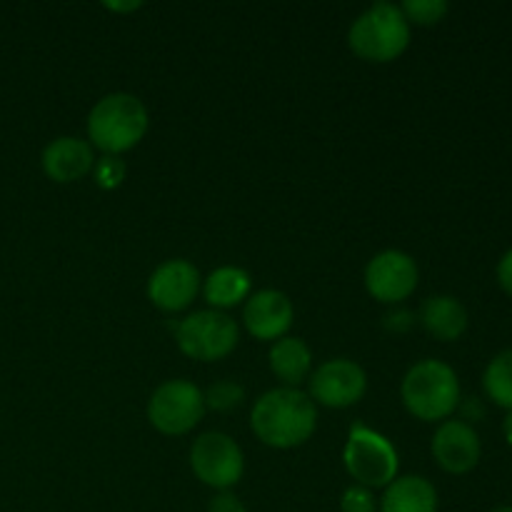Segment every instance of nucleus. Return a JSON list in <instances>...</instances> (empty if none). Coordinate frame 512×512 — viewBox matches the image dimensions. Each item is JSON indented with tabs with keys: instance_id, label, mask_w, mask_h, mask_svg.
I'll list each match as a JSON object with an SVG mask.
<instances>
[{
	"instance_id": "obj_14",
	"label": "nucleus",
	"mask_w": 512,
	"mask_h": 512,
	"mask_svg": "<svg viewBox=\"0 0 512 512\" xmlns=\"http://www.w3.org/2000/svg\"><path fill=\"white\" fill-rule=\"evenodd\" d=\"M40 165H43V173L53 183H78L85 175L93 173L95 150L90 148L88 140L63 135V138H55L45 145L43 155H40Z\"/></svg>"
},
{
	"instance_id": "obj_2",
	"label": "nucleus",
	"mask_w": 512,
	"mask_h": 512,
	"mask_svg": "<svg viewBox=\"0 0 512 512\" xmlns=\"http://www.w3.org/2000/svg\"><path fill=\"white\" fill-rule=\"evenodd\" d=\"M148 108L130 93H110L93 105L88 115V143L103 155L133 150L148 133Z\"/></svg>"
},
{
	"instance_id": "obj_12",
	"label": "nucleus",
	"mask_w": 512,
	"mask_h": 512,
	"mask_svg": "<svg viewBox=\"0 0 512 512\" xmlns=\"http://www.w3.org/2000/svg\"><path fill=\"white\" fill-rule=\"evenodd\" d=\"M293 320V300L285 293H280V290L265 288L258 290V293H250V298L245 300L243 323L245 330L255 340H270V343H275V340L285 338Z\"/></svg>"
},
{
	"instance_id": "obj_17",
	"label": "nucleus",
	"mask_w": 512,
	"mask_h": 512,
	"mask_svg": "<svg viewBox=\"0 0 512 512\" xmlns=\"http://www.w3.org/2000/svg\"><path fill=\"white\" fill-rule=\"evenodd\" d=\"M268 363L275 378L285 383V388H298L313 373V353L305 340L293 338V335L275 340L268 353Z\"/></svg>"
},
{
	"instance_id": "obj_4",
	"label": "nucleus",
	"mask_w": 512,
	"mask_h": 512,
	"mask_svg": "<svg viewBox=\"0 0 512 512\" xmlns=\"http://www.w3.org/2000/svg\"><path fill=\"white\" fill-rule=\"evenodd\" d=\"M348 45L365 63H393L408 50L410 23L400 5L375 3L350 25Z\"/></svg>"
},
{
	"instance_id": "obj_19",
	"label": "nucleus",
	"mask_w": 512,
	"mask_h": 512,
	"mask_svg": "<svg viewBox=\"0 0 512 512\" xmlns=\"http://www.w3.org/2000/svg\"><path fill=\"white\" fill-rule=\"evenodd\" d=\"M483 388L498 408L512 410V350H503L488 363Z\"/></svg>"
},
{
	"instance_id": "obj_5",
	"label": "nucleus",
	"mask_w": 512,
	"mask_h": 512,
	"mask_svg": "<svg viewBox=\"0 0 512 512\" xmlns=\"http://www.w3.org/2000/svg\"><path fill=\"white\" fill-rule=\"evenodd\" d=\"M343 463L355 485H363L368 490L388 488L398 478L400 470L398 450L393 448V443L360 423L350 425Z\"/></svg>"
},
{
	"instance_id": "obj_11",
	"label": "nucleus",
	"mask_w": 512,
	"mask_h": 512,
	"mask_svg": "<svg viewBox=\"0 0 512 512\" xmlns=\"http://www.w3.org/2000/svg\"><path fill=\"white\" fill-rule=\"evenodd\" d=\"M200 273L183 258L165 260L148 278V300L163 313H180L200 293Z\"/></svg>"
},
{
	"instance_id": "obj_29",
	"label": "nucleus",
	"mask_w": 512,
	"mask_h": 512,
	"mask_svg": "<svg viewBox=\"0 0 512 512\" xmlns=\"http://www.w3.org/2000/svg\"><path fill=\"white\" fill-rule=\"evenodd\" d=\"M493 512H512V508H498V510H493Z\"/></svg>"
},
{
	"instance_id": "obj_3",
	"label": "nucleus",
	"mask_w": 512,
	"mask_h": 512,
	"mask_svg": "<svg viewBox=\"0 0 512 512\" xmlns=\"http://www.w3.org/2000/svg\"><path fill=\"white\" fill-rule=\"evenodd\" d=\"M400 398L413 418L438 423L458 410L460 380L443 360H420L405 373Z\"/></svg>"
},
{
	"instance_id": "obj_15",
	"label": "nucleus",
	"mask_w": 512,
	"mask_h": 512,
	"mask_svg": "<svg viewBox=\"0 0 512 512\" xmlns=\"http://www.w3.org/2000/svg\"><path fill=\"white\" fill-rule=\"evenodd\" d=\"M380 512H438V490L420 475H403L385 488Z\"/></svg>"
},
{
	"instance_id": "obj_28",
	"label": "nucleus",
	"mask_w": 512,
	"mask_h": 512,
	"mask_svg": "<svg viewBox=\"0 0 512 512\" xmlns=\"http://www.w3.org/2000/svg\"><path fill=\"white\" fill-rule=\"evenodd\" d=\"M108 8H110V10H120V13H125V10H138L140 3H128V5H118V3L113 5V3H110Z\"/></svg>"
},
{
	"instance_id": "obj_20",
	"label": "nucleus",
	"mask_w": 512,
	"mask_h": 512,
	"mask_svg": "<svg viewBox=\"0 0 512 512\" xmlns=\"http://www.w3.org/2000/svg\"><path fill=\"white\" fill-rule=\"evenodd\" d=\"M205 410H215V413H230V410L240 408L245 403V388L235 380H220L213 383L203 393Z\"/></svg>"
},
{
	"instance_id": "obj_7",
	"label": "nucleus",
	"mask_w": 512,
	"mask_h": 512,
	"mask_svg": "<svg viewBox=\"0 0 512 512\" xmlns=\"http://www.w3.org/2000/svg\"><path fill=\"white\" fill-rule=\"evenodd\" d=\"M205 418L203 390L190 380H168L148 400V420L158 433L185 435Z\"/></svg>"
},
{
	"instance_id": "obj_16",
	"label": "nucleus",
	"mask_w": 512,
	"mask_h": 512,
	"mask_svg": "<svg viewBox=\"0 0 512 512\" xmlns=\"http://www.w3.org/2000/svg\"><path fill=\"white\" fill-rule=\"evenodd\" d=\"M420 323L433 338L453 343L468 330V310L453 295H433L420 308Z\"/></svg>"
},
{
	"instance_id": "obj_10",
	"label": "nucleus",
	"mask_w": 512,
	"mask_h": 512,
	"mask_svg": "<svg viewBox=\"0 0 512 512\" xmlns=\"http://www.w3.org/2000/svg\"><path fill=\"white\" fill-rule=\"evenodd\" d=\"M420 280L418 263L403 250H383L365 265V290L385 305H398L415 293Z\"/></svg>"
},
{
	"instance_id": "obj_24",
	"label": "nucleus",
	"mask_w": 512,
	"mask_h": 512,
	"mask_svg": "<svg viewBox=\"0 0 512 512\" xmlns=\"http://www.w3.org/2000/svg\"><path fill=\"white\" fill-rule=\"evenodd\" d=\"M208 512H248V510H245L243 500H240L238 495L225 490V493H218L213 500H210Z\"/></svg>"
},
{
	"instance_id": "obj_8",
	"label": "nucleus",
	"mask_w": 512,
	"mask_h": 512,
	"mask_svg": "<svg viewBox=\"0 0 512 512\" xmlns=\"http://www.w3.org/2000/svg\"><path fill=\"white\" fill-rule=\"evenodd\" d=\"M190 468L195 478L208 488L230 490L245 473V458L240 445L225 433H203L190 448Z\"/></svg>"
},
{
	"instance_id": "obj_9",
	"label": "nucleus",
	"mask_w": 512,
	"mask_h": 512,
	"mask_svg": "<svg viewBox=\"0 0 512 512\" xmlns=\"http://www.w3.org/2000/svg\"><path fill=\"white\" fill-rule=\"evenodd\" d=\"M310 400L315 405L333 410H345L360 403L368 390V375L358 363L348 358L325 360L308 378Z\"/></svg>"
},
{
	"instance_id": "obj_13",
	"label": "nucleus",
	"mask_w": 512,
	"mask_h": 512,
	"mask_svg": "<svg viewBox=\"0 0 512 512\" xmlns=\"http://www.w3.org/2000/svg\"><path fill=\"white\" fill-rule=\"evenodd\" d=\"M480 445L478 433L463 420H445L433 435V458L445 473L465 475L480 463Z\"/></svg>"
},
{
	"instance_id": "obj_22",
	"label": "nucleus",
	"mask_w": 512,
	"mask_h": 512,
	"mask_svg": "<svg viewBox=\"0 0 512 512\" xmlns=\"http://www.w3.org/2000/svg\"><path fill=\"white\" fill-rule=\"evenodd\" d=\"M125 173H128V168H125L123 160L115 158V155H103L100 160H95L93 178H95V185H98L100 190L120 188L125 180Z\"/></svg>"
},
{
	"instance_id": "obj_26",
	"label": "nucleus",
	"mask_w": 512,
	"mask_h": 512,
	"mask_svg": "<svg viewBox=\"0 0 512 512\" xmlns=\"http://www.w3.org/2000/svg\"><path fill=\"white\" fill-rule=\"evenodd\" d=\"M388 325L390 330H395V333H405V330H410V325H413V315L408 313V310H400V313H393L388 315Z\"/></svg>"
},
{
	"instance_id": "obj_18",
	"label": "nucleus",
	"mask_w": 512,
	"mask_h": 512,
	"mask_svg": "<svg viewBox=\"0 0 512 512\" xmlns=\"http://www.w3.org/2000/svg\"><path fill=\"white\" fill-rule=\"evenodd\" d=\"M250 288H253V280H250L248 270L235 268V265H225V268L213 270V273L205 278L203 295L205 303L210 305V310L225 313L228 308H235V305H240L243 300H248Z\"/></svg>"
},
{
	"instance_id": "obj_6",
	"label": "nucleus",
	"mask_w": 512,
	"mask_h": 512,
	"mask_svg": "<svg viewBox=\"0 0 512 512\" xmlns=\"http://www.w3.org/2000/svg\"><path fill=\"white\" fill-rule=\"evenodd\" d=\"M240 330L238 323L228 313L220 310H198L180 320L175 328V343L180 353L200 363L223 360L238 348Z\"/></svg>"
},
{
	"instance_id": "obj_21",
	"label": "nucleus",
	"mask_w": 512,
	"mask_h": 512,
	"mask_svg": "<svg viewBox=\"0 0 512 512\" xmlns=\"http://www.w3.org/2000/svg\"><path fill=\"white\" fill-rule=\"evenodd\" d=\"M400 10H403L405 20L410 25L430 28V25H438L448 15L450 5L445 0H408V3L400 5Z\"/></svg>"
},
{
	"instance_id": "obj_27",
	"label": "nucleus",
	"mask_w": 512,
	"mask_h": 512,
	"mask_svg": "<svg viewBox=\"0 0 512 512\" xmlns=\"http://www.w3.org/2000/svg\"><path fill=\"white\" fill-rule=\"evenodd\" d=\"M503 433H505V440L512 445V410L508 413V418H505L503 423Z\"/></svg>"
},
{
	"instance_id": "obj_25",
	"label": "nucleus",
	"mask_w": 512,
	"mask_h": 512,
	"mask_svg": "<svg viewBox=\"0 0 512 512\" xmlns=\"http://www.w3.org/2000/svg\"><path fill=\"white\" fill-rule=\"evenodd\" d=\"M498 283L500 288L512 298V248L500 258L498 263Z\"/></svg>"
},
{
	"instance_id": "obj_1",
	"label": "nucleus",
	"mask_w": 512,
	"mask_h": 512,
	"mask_svg": "<svg viewBox=\"0 0 512 512\" xmlns=\"http://www.w3.org/2000/svg\"><path fill=\"white\" fill-rule=\"evenodd\" d=\"M255 438L275 450L300 448L318 428V408L298 388H273L260 395L250 413Z\"/></svg>"
},
{
	"instance_id": "obj_23",
	"label": "nucleus",
	"mask_w": 512,
	"mask_h": 512,
	"mask_svg": "<svg viewBox=\"0 0 512 512\" xmlns=\"http://www.w3.org/2000/svg\"><path fill=\"white\" fill-rule=\"evenodd\" d=\"M340 512H378V500L373 490L363 485H350L340 498Z\"/></svg>"
}]
</instances>
